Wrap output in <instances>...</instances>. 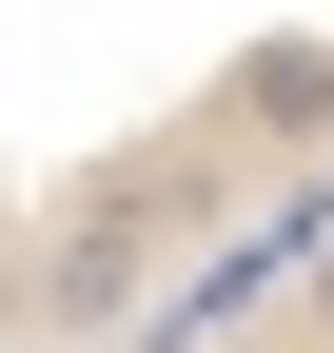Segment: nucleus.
Segmentation results:
<instances>
[{
    "instance_id": "obj_1",
    "label": "nucleus",
    "mask_w": 334,
    "mask_h": 353,
    "mask_svg": "<svg viewBox=\"0 0 334 353\" xmlns=\"http://www.w3.org/2000/svg\"><path fill=\"white\" fill-rule=\"evenodd\" d=\"M0 353H39V334H20V314H0Z\"/></svg>"
}]
</instances>
